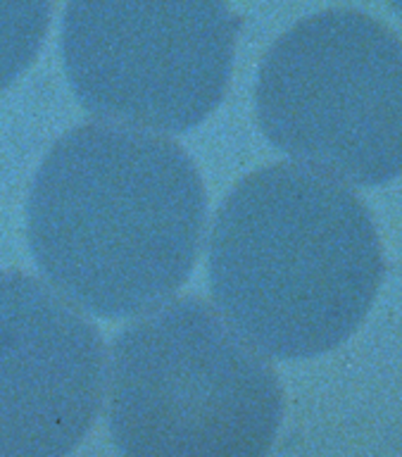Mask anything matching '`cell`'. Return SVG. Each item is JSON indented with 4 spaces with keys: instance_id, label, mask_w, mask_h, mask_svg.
Listing matches in <instances>:
<instances>
[{
    "instance_id": "1",
    "label": "cell",
    "mask_w": 402,
    "mask_h": 457,
    "mask_svg": "<svg viewBox=\"0 0 402 457\" xmlns=\"http://www.w3.org/2000/svg\"><path fill=\"white\" fill-rule=\"evenodd\" d=\"M208 195L179 143L127 124H84L55 141L27 203L38 270L95 317L158 310L201 253Z\"/></svg>"
},
{
    "instance_id": "2",
    "label": "cell",
    "mask_w": 402,
    "mask_h": 457,
    "mask_svg": "<svg viewBox=\"0 0 402 457\" xmlns=\"http://www.w3.org/2000/svg\"><path fill=\"white\" fill-rule=\"evenodd\" d=\"M208 267L229 327L279 360H308L348 341L386 270L365 203L298 164L238 181L217 212Z\"/></svg>"
},
{
    "instance_id": "3",
    "label": "cell",
    "mask_w": 402,
    "mask_h": 457,
    "mask_svg": "<svg viewBox=\"0 0 402 457\" xmlns=\"http://www.w3.org/2000/svg\"><path fill=\"white\" fill-rule=\"evenodd\" d=\"M283 417L272 364L198 298L119 331L108 424L119 457H267Z\"/></svg>"
},
{
    "instance_id": "4",
    "label": "cell",
    "mask_w": 402,
    "mask_h": 457,
    "mask_svg": "<svg viewBox=\"0 0 402 457\" xmlns=\"http://www.w3.org/2000/svg\"><path fill=\"white\" fill-rule=\"evenodd\" d=\"M267 141L322 177L381 186L402 174V43L355 10H326L281 34L259 64Z\"/></svg>"
},
{
    "instance_id": "5",
    "label": "cell",
    "mask_w": 402,
    "mask_h": 457,
    "mask_svg": "<svg viewBox=\"0 0 402 457\" xmlns=\"http://www.w3.org/2000/svg\"><path fill=\"white\" fill-rule=\"evenodd\" d=\"M236 20L226 0H67L60 50L98 120L184 134L222 103Z\"/></svg>"
},
{
    "instance_id": "6",
    "label": "cell",
    "mask_w": 402,
    "mask_h": 457,
    "mask_svg": "<svg viewBox=\"0 0 402 457\" xmlns=\"http://www.w3.org/2000/svg\"><path fill=\"white\" fill-rule=\"evenodd\" d=\"M98 328L53 286L0 271V457H70L108 384Z\"/></svg>"
},
{
    "instance_id": "7",
    "label": "cell",
    "mask_w": 402,
    "mask_h": 457,
    "mask_svg": "<svg viewBox=\"0 0 402 457\" xmlns=\"http://www.w3.org/2000/svg\"><path fill=\"white\" fill-rule=\"evenodd\" d=\"M53 0H0V91L37 60L51 24Z\"/></svg>"
},
{
    "instance_id": "8",
    "label": "cell",
    "mask_w": 402,
    "mask_h": 457,
    "mask_svg": "<svg viewBox=\"0 0 402 457\" xmlns=\"http://www.w3.org/2000/svg\"><path fill=\"white\" fill-rule=\"evenodd\" d=\"M390 3H393V5L398 7V10H400V12H402V0H390Z\"/></svg>"
}]
</instances>
